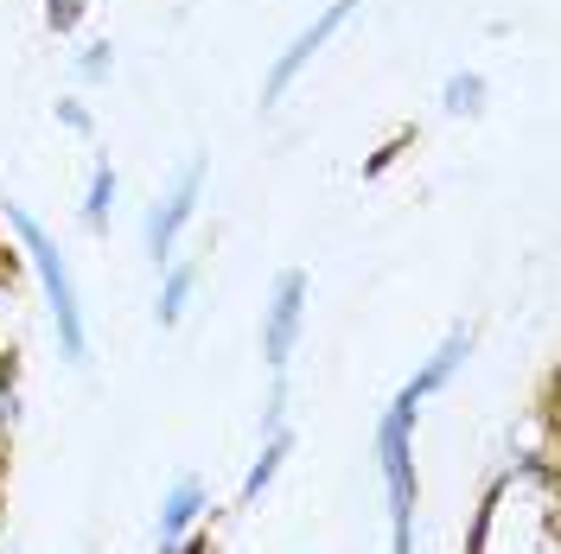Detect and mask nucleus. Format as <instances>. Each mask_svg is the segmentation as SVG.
Returning <instances> with one entry per match:
<instances>
[{
  "instance_id": "f257e3e1",
  "label": "nucleus",
  "mask_w": 561,
  "mask_h": 554,
  "mask_svg": "<svg viewBox=\"0 0 561 554\" xmlns=\"http://www.w3.org/2000/svg\"><path fill=\"white\" fill-rule=\"evenodd\" d=\"M7 223H13V236L26 249V262H33L38 287H45V307H51V325H58V350H65V363H90V325H83V293H77V275H70L65 249L58 236L38 223L26 205H7Z\"/></svg>"
},
{
  "instance_id": "f03ea898",
  "label": "nucleus",
  "mask_w": 561,
  "mask_h": 554,
  "mask_svg": "<svg viewBox=\"0 0 561 554\" xmlns=\"http://www.w3.org/2000/svg\"><path fill=\"white\" fill-rule=\"evenodd\" d=\"M415 420H421V408H402V402H389L383 420H377V472H383V504H389V554H415V504H421Z\"/></svg>"
},
{
  "instance_id": "7ed1b4c3",
  "label": "nucleus",
  "mask_w": 561,
  "mask_h": 554,
  "mask_svg": "<svg viewBox=\"0 0 561 554\" xmlns=\"http://www.w3.org/2000/svg\"><path fill=\"white\" fill-rule=\"evenodd\" d=\"M205 185H210V160L205 153H192L185 166L173 173V185L153 198V210H147V255H153V268H167L179 255V236L192 230V217H198V205H205Z\"/></svg>"
},
{
  "instance_id": "20e7f679",
  "label": "nucleus",
  "mask_w": 561,
  "mask_h": 554,
  "mask_svg": "<svg viewBox=\"0 0 561 554\" xmlns=\"http://www.w3.org/2000/svg\"><path fill=\"white\" fill-rule=\"evenodd\" d=\"M357 13H364V0H325V7H319V13H313V20H307V26H300V33L287 38V51H280L275 65L262 70V108L287 103V90L300 83V70L313 65L319 51H325L332 38L345 33V26H351V20H357Z\"/></svg>"
},
{
  "instance_id": "39448f33",
  "label": "nucleus",
  "mask_w": 561,
  "mask_h": 554,
  "mask_svg": "<svg viewBox=\"0 0 561 554\" xmlns=\"http://www.w3.org/2000/svg\"><path fill=\"white\" fill-rule=\"evenodd\" d=\"M307 300H313L307 268H280L275 287H268V307H262V363H268V377H287V363H294V350H300Z\"/></svg>"
},
{
  "instance_id": "423d86ee",
  "label": "nucleus",
  "mask_w": 561,
  "mask_h": 554,
  "mask_svg": "<svg viewBox=\"0 0 561 554\" xmlns=\"http://www.w3.org/2000/svg\"><path fill=\"white\" fill-rule=\"evenodd\" d=\"M466 357H472V325H454V332H447L440 345L421 357L415 377L396 389V402H402V408H421L427 395H440V389H447V382H454L459 370H466Z\"/></svg>"
},
{
  "instance_id": "0eeeda50",
  "label": "nucleus",
  "mask_w": 561,
  "mask_h": 554,
  "mask_svg": "<svg viewBox=\"0 0 561 554\" xmlns=\"http://www.w3.org/2000/svg\"><path fill=\"white\" fill-rule=\"evenodd\" d=\"M210 510V490L198 472H185V478H173V490L160 497V554H173L192 529H198V517Z\"/></svg>"
},
{
  "instance_id": "6e6552de",
  "label": "nucleus",
  "mask_w": 561,
  "mask_h": 554,
  "mask_svg": "<svg viewBox=\"0 0 561 554\" xmlns=\"http://www.w3.org/2000/svg\"><path fill=\"white\" fill-rule=\"evenodd\" d=\"M198 262L192 255H173L167 268H160V293H153V319H160V332H173L179 319H185V307H192V293H198Z\"/></svg>"
},
{
  "instance_id": "1a4fd4ad",
  "label": "nucleus",
  "mask_w": 561,
  "mask_h": 554,
  "mask_svg": "<svg viewBox=\"0 0 561 554\" xmlns=\"http://www.w3.org/2000/svg\"><path fill=\"white\" fill-rule=\"evenodd\" d=\"M287 452H294V427L280 420V427H268V434H262V452H255V465L243 472V490H237V504H243V510H255V504H262V490L280 478Z\"/></svg>"
},
{
  "instance_id": "9d476101",
  "label": "nucleus",
  "mask_w": 561,
  "mask_h": 554,
  "mask_svg": "<svg viewBox=\"0 0 561 554\" xmlns=\"http://www.w3.org/2000/svg\"><path fill=\"white\" fill-rule=\"evenodd\" d=\"M115 192H122L115 166L96 160V166H90V185H83V230H90V236H103L108 230V217H115Z\"/></svg>"
},
{
  "instance_id": "9b49d317",
  "label": "nucleus",
  "mask_w": 561,
  "mask_h": 554,
  "mask_svg": "<svg viewBox=\"0 0 561 554\" xmlns=\"http://www.w3.org/2000/svg\"><path fill=\"white\" fill-rule=\"evenodd\" d=\"M485 96H491V83L479 70H454V77L440 83V108H447V115H466V122L485 115Z\"/></svg>"
},
{
  "instance_id": "f8f14e48",
  "label": "nucleus",
  "mask_w": 561,
  "mask_h": 554,
  "mask_svg": "<svg viewBox=\"0 0 561 554\" xmlns=\"http://www.w3.org/2000/svg\"><path fill=\"white\" fill-rule=\"evenodd\" d=\"M13 427H20V363L13 350H0V447L13 440Z\"/></svg>"
},
{
  "instance_id": "ddd939ff",
  "label": "nucleus",
  "mask_w": 561,
  "mask_h": 554,
  "mask_svg": "<svg viewBox=\"0 0 561 554\" xmlns=\"http://www.w3.org/2000/svg\"><path fill=\"white\" fill-rule=\"evenodd\" d=\"M77 77H83V83H108V77H115V45H108V38H90V45L77 51Z\"/></svg>"
},
{
  "instance_id": "4468645a",
  "label": "nucleus",
  "mask_w": 561,
  "mask_h": 554,
  "mask_svg": "<svg viewBox=\"0 0 561 554\" xmlns=\"http://www.w3.org/2000/svg\"><path fill=\"white\" fill-rule=\"evenodd\" d=\"M497 497H504V478L485 490V504L472 510V535H466V554H485V542H491V517H497Z\"/></svg>"
},
{
  "instance_id": "2eb2a0df",
  "label": "nucleus",
  "mask_w": 561,
  "mask_h": 554,
  "mask_svg": "<svg viewBox=\"0 0 561 554\" xmlns=\"http://www.w3.org/2000/svg\"><path fill=\"white\" fill-rule=\"evenodd\" d=\"M83 13H90V0H45V26L65 38V33H77L83 26Z\"/></svg>"
},
{
  "instance_id": "dca6fc26",
  "label": "nucleus",
  "mask_w": 561,
  "mask_h": 554,
  "mask_svg": "<svg viewBox=\"0 0 561 554\" xmlns=\"http://www.w3.org/2000/svg\"><path fill=\"white\" fill-rule=\"evenodd\" d=\"M58 122H65L70 135H83V140L96 135V115H90L83 103H70V96H58Z\"/></svg>"
},
{
  "instance_id": "f3484780",
  "label": "nucleus",
  "mask_w": 561,
  "mask_h": 554,
  "mask_svg": "<svg viewBox=\"0 0 561 554\" xmlns=\"http://www.w3.org/2000/svg\"><path fill=\"white\" fill-rule=\"evenodd\" d=\"M402 147H409V135L383 140V147H377V153H370V160H364V178H383L389 166H396V153H402Z\"/></svg>"
},
{
  "instance_id": "a211bd4d",
  "label": "nucleus",
  "mask_w": 561,
  "mask_h": 554,
  "mask_svg": "<svg viewBox=\"0 0 561 554\" xmlns=\"http://www.w3.org/2000/svg\"><path fill=\"white\" fill-rule=\"evenodd\" d=\"M13 268H20V255H13V249L0 243V293H7V287H13Z\"/></svg>"
},
{
  "instance_id": "6ab92c4d",
  "label": "nucleus",
  "mask_w": 561,
  "mask_h": 554,
  "mask_svg": "<svg viewBox=\"0 0 561 554\" xmlns=\"http://www.w3.org/2000/svg\"><path fill=\"white\" fill-rule=\"evenodd\" d=\"M173 554H210V535H198V529H192V535H185Z\"/></svg>"
},
{
  "instance_id": "aec40b11",
  "label": "nucleus",
  "mask_w": 561,
  "mask_h": 554,
  "mask_svg": "<svg viewBox=\"0 0 561 554\" xmlns=\"http://www.w3.org/2000/svg\"><path fill=\"white\" fill-rule=\"evenodd\" d=\"M7 554H20V549H7Z\"/></svg>"
}]
</instances>
